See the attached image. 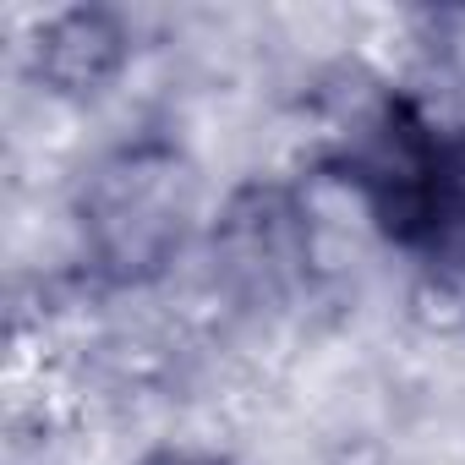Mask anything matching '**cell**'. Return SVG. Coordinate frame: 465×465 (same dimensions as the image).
I'll return each mask as SVG.
<instances>
[{"mask_svg":"<svg viewBox=\"0 0 465 465\" xmlns=\"http://www.w3.org/2000/svg\"><path fill=\"white\" fill-rule=\"evenodd\" d=\"M334 170L421 280L465 307V126L416 94H383L340 143Z\"/></svg>","mask_w":465,"mask_h":465,"instance_id":"6da1fadb","label":"cell"},{"mask_svg":"<svg viewBox=\"0 0 465 465\" xmlns=\"http://www.w3.org/2000/svg\"><path fill=\"white\" fill-rule=\"evenodd\" d=\"M192 219V170L170 143L115 148L83 186V242L99 274L132 285L159 274Z\"/></svg>","mask_w":465,"mask_h":465,"instance_id":"7a4b0ae2","label":"cell"},{"mask_svg":"<svg viewBox=\"0 0 465 465\" xmlns=\"http://www.w3.org/2000/svg\"><path fill=\"white\" fill-rule=\"evenodd\" d=\"M121 66H126V28L104 6L55 12L34 39V72L55 94H72V99L99 94Z\"/></svg>","mask_w":465,"mask_h":465,"instance_id":"3957f363","label":"cell"},{"mask_svg":"<svg viewBox=\"0 0 465 465\" xmlns=\"http://www.w3.org/2000/svg\"><path fill=\"white\" fill-rule=\"evenodd\" d=\"M137 465H236V460H224V454H208V449H159Z\"/></svg>","mask_w":465,"mask_h":465,"instance_id":"277c9868","label":"cell"}]
</instances>
